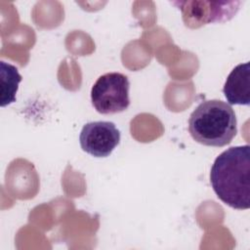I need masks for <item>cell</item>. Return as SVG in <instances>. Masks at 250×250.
<instances>
[{"label":"cell","mask_w":250,"mask_h":250,"mask_svg":"<svg viewBox=\"0 0 250 250\" xmlns=\"http://www.w3.org/2000/svg\"><path fill=\"white\" fill-rule=\"evenodd\" d=\"M130 82L126 75L108 72L101 75L91 89V102L101 114L122 112L130 105Z\"/></svg>","instance_id":"cell-3"},{"label":"cell","mask_w":250,"mask_h":250,"mask_svg":"<svg viewBox=\"0 0 250 250\" xmlns=\"http://www.w3.org/2000/svg\"><path fill=\"white\" fill-rule=\"evenodd\" d=\"M182 12L183 21L189 28L215 22H226L238 12L240 1H173Z\"/></svg>","instance_id":"cell-4"},{"label":"cell","mask_w":250,"mask_h":250,"mask_svg":"<svg viewBox=\"0 0 250 250\" xmlns=\"http://www.w3.org/2000/svg\"><path fill=\"white\" fill-rule=\"evenodd\" d=\"M1 68V106H6L16 101V94L21 76L18 68L5 62H0Z\"/></svg>","instance_id":"cell-7"},{"label":"cell","mask_w":250,"mask_h":250,"mask_svg":"<svg viewBox=\"0 0 250 250\" xmlns=\"http://www.w3.org/2000/svg\"><path fill=\"white\" fill-rule=\"evenodd\" d=\"M210 183L218 198L237 210L250 207V146H236L223 151L210 171Z\"/></svg>","instance_id":"cell-1"},{"label":"cell","mask_w":250,"mask_h":250,"mask_svg":"<svg viewBox=\"0 0 250 250\" xmlns=\"http://www.w3.org/2000/svg\"><path fill=\"white\" fill-rule=\"evenodd\" d=\"M191 138L203 146H224L237 133V120L232 107L220 100L200 103L188 119Z\"/></svg>","instance_id":"cell-2"},{"label":"cell","mask_w":250,"mask_h":250,"mask_svg":"<svg viewBox=\"0 0 250 250\" xmlns=\"http://www.w3.org/2000/svg\"><path fill=\"white\" fill-rule=\"evenodd\" d=\"M81 148L95 156L106 157L120 143V131L109 121H94L85 124L80 132Z\"/></svg>","instance_id":"cell-5"},{"label":"cell","mask_w":250,"mask_h":250,"mask_svg":"<svg viewBox=\"0 0 250 250\" xmlns=\"http://www.w3.org/2000/svg\"><path fill=\"white\" fill-rule=\"evenodd\" d=\"M229 104H250V63L237 64L229 74L223 89Z\"/></svg>","instance_id":"cell-6"}]
</instances>
